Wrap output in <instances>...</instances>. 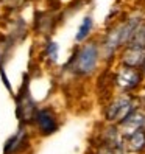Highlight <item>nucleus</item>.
Segmentation results:
<instances>
[{"mask_svg": "<svg viewBox=\"0 0 145 154\" xmlns=\"http://www.w3.org/2000/svg\"><path fill=\"white\" fill-rule=\"evenodd\" d=\"M98 61V47L95 44H86L74 58V69L78 73L87 75L94 72Z\"/></svg>", "mask_w": 145, "mask_h": 154, "instance_id": "nucleus-1", "label": "nucleus"}, {"mask_svg": "<svg viewBox=\"0 0 145 154\" xmlns=\"http://www.w3.org/2000/svg\"><path fill=\"white\" fill-rule=\"evenodd\" d=\"M25 90H22L20 95L17 97V117L22 122H30L33 117H36V103L33 101V98L30 95L28 90V76H25V83H24Z\"/></svg>", "mask_w": 145, "mask_h": 154, "instance_id": "nucleus-2", "label": "nucleus"}, {"mask_svg": "<svg viewBox=\"0 0 145 154\" xmlns=\"http://www.w3.org/2000/svg\"><path fill=\"white\" fill-rule=\"evenodd\" d=\"M133 111V101L128 97H120L115 101L111 103V106L106 111V119L109 122H123Z\"/></svg>", "mask_w": 145, "mask_h": 154, "instance_id": "nucleus-3", "label": "nucleus"}, {"mask_svg": "<svg viewBox=\"0 0 145 154\" xmlns=\"http://www.w3.org/2000/svg\"><path fill=\"white\" fill-rule=\"evenodd\" d=\"M36 123H38L39 129L44 135H49V134H53L56 129H58V123H56V119L49 109H39L36 112Z\"/></svg>", "mask_w": 145, "mask_h": 154, "instance_id": "nucleus-4", "label": "nucleus"}, {"mask_svg": "<svg viewBox=\"0 0 145 154\" xmlns=\"http://www.w3.org/2000/svg\"><path fill=\"white\" fill-rule=\"evenodd\" d=\"M143 123H145V115H143L142 112L134 111V112H131V114L120 123L122 134H125V135H128V137H130V135L134 134L136 131L142 129Z\"/></svg>", "mask_w": 145, "mask_h": 154, "instance_id": "nucleus-5", "label": "nucleus"}, {"mask_svg": "<svg viewBox=\"0 0 145 154\" xmlns=\"http://www.w3.org/2000/svg\"><path fill=\"white\" fill-rule=\"evenodd\" d=\"M140 81V75L139 72L133 69V67H123L119 73H117V83L120 87H123L125 90H130L133 87H136Z\"/></svg>", "mask_w": 145, "mask_h": 154, "instance_id": "nucleus-6", "label": "nucleus"}, {"mask_svg": "<svg viewBox=\"0 0 145 154\" xmlns=\"http://www.w3.org/2000/svg\"><path fill=\"white\" fill-rule=\"evenodd\" d=\"M123 62L126 64V67H139L145 64V48L140 47H133L130 45L128 50L123 55Z\"/></svg>", "mask_w": 145, "mask_h": 154, "instance_id": "nucleus-7", "label": "nucleus"}, {"mask_svg": "<svg viewBox=\"0 0 145 154\" xmlns=\"http://www.w3.org/2000/svg\"><path fill=\"white\" fill-rule=\"evenodd\" d=\"M128 146L131 151H142L145 148V131L143 129H139L130 135Z\"/></svg>", "mask_w": 145, "mask_h": 154, "instance_id": "nucleus-8", "label": "nucleus"}, {"mask_svg": "<svg viewBox=\"0 0 145 154\" xmlns=\"http://www.w3.org/2000/svg\"><path fill=\"white\" fill-rule=\"evenodd\" d=\"M24 139H25V131L20 128L19 131H17V134H14L13 137L6 142V146H5V154H11V152H14L17 148L20 146V143L24 142Z\"/></svg>", "mask_w": 145, "mask_h": 154, "instance_id": "nucleus-9", "label": "nucleus"}, {"mask_svg": "<svg viewBox=\"0 0 145 154\" xmlns=\"http://www.w3.org/2000/svg\"><path fill=\"white\" fill-rule=\"evenodd\" d=\"M90 30H92V17L87 16V17H84V20L81 22V25H80V28L77 31V36H75V41L77 42L84 41L87 36H89Z\"/></svg>", "mask_w": 145, "mask_h": 154, "instance_id": "nucleus-10", "label": "nucleus"}, {"mask_svg": "<svg viewBox=\"0 0 145 154\" xmlns=\"http://www.w3.org/2000/svg\"><path fill=\"white\" fill-rule=\"evenodd\" d=\"M47 56L50 58L52 62L58 61V44L56 42H50L47 45Z\"/></svg>", "mask_w": 145, "mask_h": 154, "instance_id": "nucleus-11", "label": "nucleus"}, {"mask_svg": "<svg viewBox=\"0 0 145 154\" xmlns=\"http://www.w3.org/2000/svg\"><path fill=\"white\" fill-rule=\"evenodd\" d=\"M143 67H145V64H143Z\"/></svg>", "mask_w": 145, "mask_h": 154, "instance_id": "nucleus-12", "label": "nucleus"}]
</instances>
